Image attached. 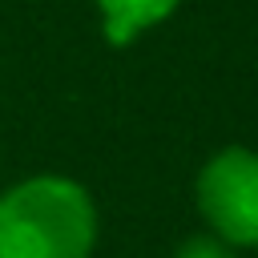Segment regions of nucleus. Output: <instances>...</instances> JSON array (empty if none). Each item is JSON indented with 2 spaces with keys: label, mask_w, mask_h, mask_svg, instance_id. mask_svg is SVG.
Instances as JSON below:
<instances>
[{
  "label": "nucleus",
  "mask_w": 258,
  "mask_h": 258,
  "mask_svg": "<svg viewBox=\"0 0 258 258\" xmlns=\"http://www.w3.org/2000/svg\"><path fill=\"white\" fill-rule=\"evenodd\" d=\"M173 258H238V246L222 242L218 234H194L177 246Z\"/></svg>",
  "instance_id": "nucleus-4"
},
{
  "label": "nucleus",
  "mask_w": 258,
  "mask_h": 258,
  "mask_svg": "<svg viewBox=\"0 0 258 258\" xmlns=\"http://www.w3.org/2000/svg\"><path fill=\"white\" fill-rule=\"evenodd\" d=\"M198 210L230 246H258V153L230 145L198 169Z\"/></svg>",
  "instance_id": "nucleus-2"
},
{
  "label": "nucleus",
  "mask_w": 258,
  "mask_h": 258,
  "mask_svg": "<svg viewBox=\"0 0 258 258\" xmlns=\"http://www.w3.org/2000/svg\"><path fill=\"white\" fill-rule=\"evenodd\" d=\"M101 12V32L113 48H125L145 28H157L177 12L181 0H93Z\"/></svg>",
  "instance_id": "nucleus-3"
},
{
  "label": "nucleus",
  "mask_w": 258,
  "mask_h": 258,
  "mask_svg": "<svg viewBox=\"0 0 258 258\" xmlns=\"http://www.w3.org/2000/svg\"><path fill=\"white\" fill-rule=\"evenodd\" d=\"M97 206L60 173H36L0 194V258H89Z\"/></svg>",
  "instance_id": "nucleus-1"
}]
</instances>
